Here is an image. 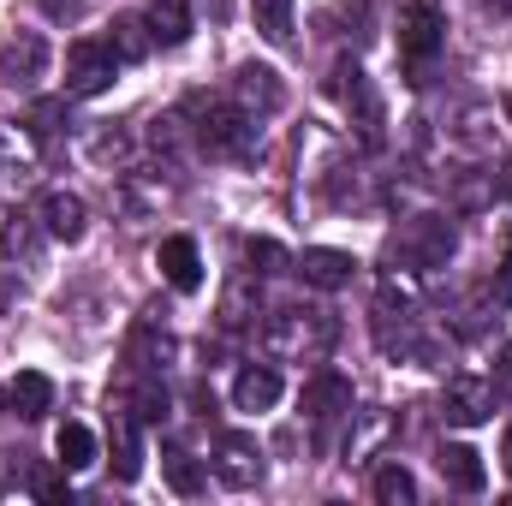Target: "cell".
Instances as JSON below:
<instances>
[{
  "mask_svg": "<svg viewBox=\"0 0 512 506\" xmlns=\"http://www.w3.org/2000/svg\"><path fill=\"white\" fill-rule=\"evenodd\" d=\"M334 340H340V328H334L328 310H274L268 328H262V346H268L274 358H292V364L328 358Z\"/></svg>",
  "mask_w": 512,
  "mask_h": 506,
  "instance_id": "6da1fadb",
  "label": "cell"
},
{
  "mask_svg": "<svg viewBox=\"0 0 512 506\" xmlns=\"http://www.w3.org/2000/svg\"><path fill=\"white\" fill-rule=\"evenodd\" d=\"M441 42H447L441 6H435V0H411V6L399 12V60H405V78H411V84H423V72H429V60L441 54Z\"/></svg>",
  "mask_w": 512,
  "mask_h": 506,
  "instance_id": "7a4b0ae2",
  "label": "cell"
},
{
  "mask_svg": "<svg viewBox=\"0 0 512 506\" xmlns=\"http://www.w3.org/2000/svg\"><path fill=\"white\" fill-rule=\"evenodd\" d=\"M114 72H120V54L108 42L84 36V42L66 48V96H102L114 84Z\"/></svg>",
  "mask_w": 512,
  "mask_h": 506,
  "instance_id": "3957f363",
  "label": "cell"
},
{
  "mask_svg": "<svg viewBox=\"0 0 512 506\" xmlns=\"http://www.w3.org/2000/svg\"><path fill=\"white\" fill-rule=\"evenodd\" d=\"M447 256H453V227L435 215L405 221V233L393 239V262H405V268H441Z\"/></svg>",
  "mask_w": 512,
  "mask_h": 506,
  "instance_id": "277c9868",
  "label": "cell"
},
{
  "mask_svg": "<svg viewBox=\"0 0 512 506\" xmlns=\"http://www.w3.org/2000/svg\"><path fill=\"white\" fill-rule=\"evenodd\" d=\"M251 114L245 108H233V102H209L203 108V120H197V143L209 149V155H245L251 149Z\"/></svg>",
  "mask_w": 512,
  "mask_h": 506,
  "instance_id": "5b68a950",
  "label": "cell"
},
{
  "mask_svg": "<svg viewBox=\"0 0 512 506\" xmlns=\"http://www.w3.org/2000/svg\"><path fill=\"white\" fill-rule=\"evenodd\" d=\"M328 96H334L346 114H358V126L376 137V126H382V108H376V90H370V78H364V66H358V60H340V66H334Z\"/></svg>",
  "mask_w": 512,
  "mask_h": 506,
  "instance_id": "8992f818",
  "label": "cell"
},
{
  "mask_svg": "<svg viewBox=\"0 0 512 506\" xmlns=\"http://www.w3.org/2000/svg\"><path fill=\"white\" fill-rule=\"evenodd\" d=\"M489 411H495V387H489V381H477V376H453L447 381V405H441L447 423L477 429V423H489Z\"/></svg>",
  "mask_w": 512,
  "mask_h": 506,
  "instance_id": "52a82bcc",
  "label": "cell"
},
{
  "mask_svg": "<svg viewBox=\"0 0 512 506\" xmlns=\"http://www.w3.org/2000/svg\"><path fill=\"white\" fill-rule=\"evenodd\" d=\"M215 477H221L227 489H256V477H262V447H256L251 435H221V447H215Z\"/></svg>",
  "mask_w": 512,
  "mask_h": 506,
  "instance_id": "ba28073f",
  "label": "cell"
},
{
  "mask_svg": "<svg viewBox=\"0 0 512 506\" xmlns=\"http://www.w3.org/2000/svg\"><path fill=\"white\" fill-rule=\"evenodd\" d=\"M292 268H298L304 286H316V292H340V286H352V274H358L352 251H328V245H310Z\"/></svg>",
  "mask_w": 512,
  "mask_h": 506,
  "instance_id": "9c48e42d",
  "label": "cell"
},
{
  "mask_svg": "<svg viewBox=\"0 0 512 506\" xmlns=\"http://www.w3.org/2000/svg\"><path fill=\"white\" fill-rule=\"evenodd\" d=\"M298 411H304V417H316V423H328V417L352 411V381L334 376V370L310 376V381H304V393H298Z\"/></svg>",
  "mask_w": 512,
  "mask_h": 506,
  "instance_id": "30bf717a",
  "label": "cell"
},
{
  "mask_svg": "<svg viewBox=\"0 0 512 506\" xmlns=\"http://www.w3.org/2000/svg\"><path fill=\"white\" fill-rule=\"evenodd\" d=\"M435 465H441V477H447L459 495H483V489H489L483 453H477V447H465V441H447V447L435 453Z\"/></svg>",
  "mask_w": 512,
  "mask_h": 506,
  "instance_id": "8fae6325",
  "label": "cell"
},
{
  "mask_svg": "<svg viewBox=\"0 0 512 506\" xmlns=\"http://www.w3.org/2000/svg\"><path fill=\"white\" fill-rule=\"evenodd\" d=\"M155 268H161V280H167L173 292H197V286H203V256H197L191 239H161Z\"/></svg>",
  "mask_w": 512,
  "mask_h": 506,
  "instance_id": "7c38bea8",
  "label": "cell"
},
{
  "mask_svg": "<svg viewBox=\"0 0 512 506\" xmlns=\"http://www.w3.org/2000/svg\"><path fill=\"white\" fill-rule=\"evenodd\" d=\"M42 221H48V233H54L60 245H78V239L90 233V209H84V197H72V191H48Z\"/></svg>",
  "mask_w": 512,
  "mask_h": 506,
  "instance_id": "4fadbf2b",
  "label": "cell"
},
{
  "mask_svg": "<svg viewBox=\"0 0 512 506\" xmlns=\"http://www.w3.org/2000/svg\"><path fill=\"white\" fill-rule=\"evenodd\" d=\"M233 90H239V108H245V114H256V108H262V114H274V108H280V96H286V90H280V72H274V66H239V78H233Z\"/></svg>",
  "mask_w": 512,
  "mask_h": 506,
  "instance_id": "5bb4252c",
  "label": "cell"
},
{
  "mask_svg": "<svg viewBox=\"0 0 512 506\" xmlns=\"http://www.w3.org/2000/svg\"><path fill=\"white\" fill-rule=\"evenodd\" d=\"M42 66H48V42L36 36V30H18L6 48H0V78H42Z\"/></svg>",
  "mask_w": 512,
  "mask_h": 506,
  "instance_id": "9a60e30c",
  "label": "cell"
},
{
  "mask_svg": "<svg viewBox=\"0 0 512 506\" xmlns=\"http://www.w3.org/2000/svg\"><path fill=\"white\" fill-rule=\"evenodd\" d=\"M233 405H239V411H274V405H280V376H274L268 364L239 370V381H233Z\"/></svg>",
  "mask_w": 512,
  "mask_h": 506,
  "instance_id": "2e32d148",
  "label": "cell"
},
{
  "mask_svg": "<svg viewBox=\"0 0 512 506\" xmlns=\"http://www.w3.org/2000/svg\"><path fill=\"white\" fill-rule=\"evenodd\" d=\"M108 441H114V477L131 483L143 471V447H137V417L131 411H114L108 417Z\"/></svg>",
  "mask_w": 512,
  "mask_h": 506,
  "instance_id": "e0dca14e",
  "label": "cell"
},
{
  "mask_svg": "<svg viewBox=\"0 0 512 506\" xmlns=\"http://www.w3.org/2000/svg\"><path fill=\"white\" fill-rule=\"evenodd\" d=\"M6 405H12L24 423H36V417H48V405H54V381L36 376V370H24V376L6 387Z\"/></svg>",
  "mask_w": 512,
  "mask_h": 506,
  "instance_id": "ac0fdd59",
  "label": "cell"
},
{
  "mask_svg": "<svg viewBox=\"0 0 512 506\" xmlns=\"http://www.w3.org/2000/svg\"><path fill=\"white\" fill-rule=\"evenodd\" d=\"M54 453H60V471H90L96 465V435L84 423H60L54 429Z\"/></svg>",
  "mask_w": 512,
  "mask_h": 506,
  "instance_id": "d6986e66",
  "label": "cell"
},
{
  "mask_svg": "<svg viewBox=\"0 0 512 506\" xmlns=\"http://www.w3.org/2000/svg\"><path fill=\"white\" fill-rule=\"evenodd\" d=\"M149 30H155L161 48H179V42L191 36V6H185V0H155V6H149Z\"/></svg>",
  "mask_w": 512,
  "mask_h": 506,
  "instance_id": "ffe728a7",
  "label": "cell"
},
{
  "mask_svg": "<svg viewBox=\"0 0 512 506\" xmlns=\"http://www.w3.org/2000/svg\"><path fill=\"white\" fill-rule=\"evenodd\" d=\"M149 42H155L149 18H137V12H120V18H114V36H108V48H114L120 60H143V54H149Z\"/></svg>",
  "mask_w": 512,
  "mask_h": 506,
  "instance_id": "44dd1931",
  "label": "cell"
},
{
  "mask_svg": "<svg viewBox=\"0 0 512 506\" xmlns=\"http://www.w3.org/2000/svg\"><path fill=\"white\" fill-rule=\"evenodd\" d=\"M161 477H167V489H173V495H203V483H209V471H203L191 453H179V447L161 459Z\"/></svg>",
  "mask_w": 512,
  "mask_h": 506,
  "instance_id": "7402d4cb",
  "label": "cell"
},
{
  "mask_svg": "<svg viewBox=\"0 0 512 506\" xmlns=\"http://www.w3.org/2000/svg\"><path fill=\"white\" fill-rule=\"evenodd\" d=\"M292 6L298 0H251V18L262 30V42H286L292 36Z\"/></svg>",
  "mask_w": 512,
  "mask_h": 506,
  "instance_id": "603a6c76",
  "label": "cell"
},
{
  "mask_svg": "<svg viewBox=\"0 0 512 506\" xmlns=\"http://www.w3.org/2000/svg\"><path fill=\"white\" fill-rule=\"evenodd\" d=\"M376 501L382 506H411L417 501V483H411V471H405L399 459H387L382 471H376Z\"/></svg>",
  "mask_w": 512,
  "mask_h": 506,
  "instance_id": "cb8c5ba5",
  "label": "cell"
},
{
  "mask_svg": "<svg viewBox=\"0 0 512 506\" xmlns=\"http://www.w3.org/2000/svg\"><path fill=\"white\" fill-rule=\"evenodd\" d=\"M131 417H149V423H161V417H167V387L143 381V387L131 393Z\"/></svg>",
  "mask_w": 512,
  "mask_h": 506,
  "instance_id": "d4e9b609",
  "label": "cell"
},
{
  "mask_svg": "<svg viewBox=\"0 0 512 506\" xmlns=\"http://www.w3.org/2000/svg\"><path fill=\"white\" fill-rule=\"evenodd\" d=\"M245 262H251L256 274H280V268H286V251H280L274 239H251V245H245Z\"/></svg>",
  "mask_w": 512,
  "mask_h": 506,
  "instance_id": "484cf974",
  "label": "cell"
},
{
  "mask_svg": "<svg viewBox=\"0 0 512 506\" xmlns=\"http://www.w3.org/2000/svg\"><path fill=\"white\" fill-rule=\"evenodd\" d=\"M256 310H251V280H239L233 292H227V304H221V322L227 328H239V322H251Z\"/></svg>",
  "mask_w": 512,
  "mask_h": 506,
  "instance_id": "4316f807",
  "label": "cell"
},
{
  "mask_svg": "<svg viewBox=\"0 0 512 506\" xmlns=\"http://www.w3.org/2000/svg\"><path fill=\"white\" fill-rule=\"evenodd\" d=\"M24 251H30V227H24V215H12L0 227V256H24Z\"/></svg>",
  "mask_w": 512,
  "mask_h": 506,
  "instance_id": "83f0119b",
  "label": "cell"
},
{
  "mask_svg": "<svg viewBox=\"0 0 512 506\" xmlns=\"http://www.w3.org/2000/svg\"><path fill=\"white\" fill-rule=\"evenodd\" d=\"M36 495H42V501H60V495H66V483H60L54 471H42V477H36Z\"/></svg>",
  "mask_w": 512,
  "mask_h": 506,
  "instance_id": "f1b7e54d",
  "label": "cell"
},
{
  "mask_svg": "<svg viewBox=\"0 0 512 506\" xmlns=\"http://www.w3.org/2000/svg\"><path fill=\"white\" fill-rule=\"evenodd\" d=\"M501 191L512 197V161H501Z\"/></svg>",
  "mask_w": 512,
  "mask_h": 506,
  "instance_id": "f546056e",
  "label": "cell"
},
{
  "mask_svg": "<svg viewBox=\"0 0 512 506\" xmlns=\"http://www.w3.org/2000/svg\"><path fill=\"white\" fill-rule=\"evenodd\" d=\"M501 298H512V256H507V274H501Z\"/></svg>",
  "mask_w": 512,
  "mask_h": 506,
  "instance_id": "4dcf8cb0",
  "label": "cell"
},
{
  "mask_svg": "<svg viewBox=\"0 0 512 506\" xmlns=\"http://www.w3.org/2000/svg\"><path fill=\"white\" fill-rule=\"evenodd\" d=\"M42 6H48V12H72V0H42Z\"/></svg>",
  "mask_w": 512,
  "mask_h": 506,
  "instance_id": "1f68e13d",
  "label": "cell"
},
{
  "mask_svg": "<svg viewBox=\"0 0 512 506\" xmlns=\"http://www.w3.org/2000/svg\"><path fill=\"white\" fill-rule=\"evenodd\" d=\"M0 411H12V405H6V387H0Z\"/></svg>",
  "mask_w": 512,
  "mask_h": 506,
  "instance_id": "d6a6232c",
  "label": "cell"
},
{
  "mask_svg": "<svg viewBox=\"0 0 512 506\" xmlns=\"http://www.w3.org/2000/svg\"><path fill=\"white\" fill-rule=\"evenodd\" d=\"M507 465H512V435H507Z\"/></svg>",
  "mask_w": 512,
  "mask_h": 506,
  "instance_id": "836d02e7",
  "label": "cell"
},
{
  "mask_svg": "<svg viewBox=\"0 0 512 506\" xmlns=\"http://www.w3.org/2000/svg\"><path fill=\"white\" fill-rule=\"evenodd\" d=\"M507 120H512V96H507Z\"/></svg>",
  "mask_w": 512,
  "mask_h": 506,
  "instance_id": "e575fe53",
  "label": "cell"
}]
</instances>
